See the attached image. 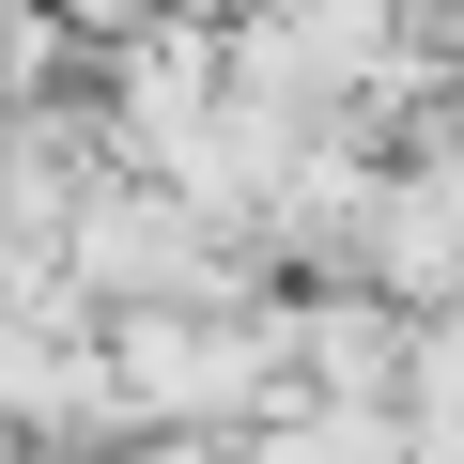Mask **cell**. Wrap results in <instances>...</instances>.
I'll return each mask as SVG.
<instances>
[{"mask_svg": "<svg viewBox=\"0 0 464 464\" xmlns=\"http://www.w3.org/2000/svg\"><path fill=\"white\" fill-rule=\"evenodd\" d=\"M170 464H217V449H170Z\"/></svg>", "mask_w": 464, "mask_h": 464, "instance_id": "1", "label": "cell"}]
</instances>
